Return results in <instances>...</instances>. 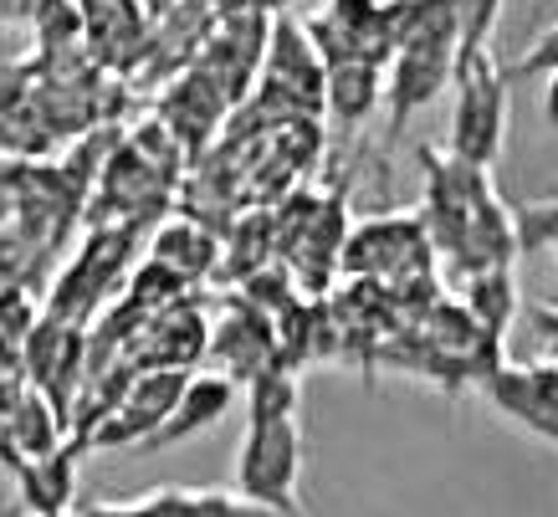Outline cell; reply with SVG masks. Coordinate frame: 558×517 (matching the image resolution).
I'll list each match as a JSON object with an SVG mask.
<instances>
[{"mask_svg": "<svg viewBox=\"0 0 558 517\" xmlns=\"http://www.w3.org/2000/svg\"><path fill=\"white\" fill-rule=\"evenodd\" d=\"M72 517H138L134 502H77Z\"/></svg>", "mask_w": 558, "mask_h": 517, "instance_id": "obj_14", "label": "cell"}, {"mask_svg": "<svg viewBox=\"0 0 558 517\" xmlns=\"http://www.w3.org/2000/svg\"><path fill=\"white\" fill-rule=\"evenodd\" d=\"M430 236L421 216H369L364 226L343 236L339 262L349 277L364 282H389V277H415L430 272Z\"/></svg>", "mask_w": 558, "mask_h": 517, "instance_id": "obj_4", "label": "cell"}, {"mask_svg": "<svg viewBox=\"0 0 558 517\" xmlns=\"http://www.w3.org/2000/svg\"><path fill=\"white\" fill-rule=\"evenodd\" d=\"M543 113L558 129V72H548V87H543Z\"/></svg>", "mask_w": 558, "mask_h": 517, "instance_id": "obj_15", "label": "cell"}, {"mask_svg": "<svg viewBox=\"0 0 558 517\" xmlns=\"http://www.w3.org/2000/svg\"><path fill=\"white\" fill-rule=\"evenodd\" d=\"M385 103V68L379 62H333L323 77V108L333 123L359 129Z\"/></svg>", "mask_w": 558, "mask_h": 517, "instance_id": "obj_8", "label": "cell"}, {"mask_svg": "<svg viewBox=\"0 0 558 517\" xmlns=\"http://www.w3.org/2000/svg\"><path fill=\"white\" fill-rule=\"evenodd\" d=\"M236 497L271 517H313L303 502V425L288 420H246L236 450Z\"/></svg>", "mask_w": 558, "mask_h": 517, "instance_id": "obj_2", "label": "cell"}, {"mask_svg": "<svg viewBox=\"0 0 558 517\" xmlns=\"http://www.w3.org/2000/svg\"><path fill=\"white\" fill-rule=\"evenodd\" d=\"M57 517H72V513H57Z\"/></svg>", "mask_w": 558, "mask_h": 517, "instance_id": "obj_16", "label": "cell"}, {"mask_svg": "<svg viewBox=\"0 0 558 517\" xmlns=\"http://www.w3.org/2000/svg\"><path fill=\"white\" fill-rule=\"evenodd\" d=\"M185 380H190L185 369H149V374H138V380L123 389L119 410L93 431V446H138L144 450L154 441V431L170 420Z\"/></svg>", "mask_w": 558, "mask_h": 517, "instance_id": "obj_6", "label": "cell"}, {"mask_svg": "<svg viewBox=\"0 0 558 517\" xmlns=\"http://www.w3.org/2000/svg\"><path fill=\"white\" fill-rule=\"evenodd\" d=\"M231 405H236V380L231 374H190L170 420L154 431V441L144 450H165L174 441H190V435L210 431V425H220V420L231 416Z\"/></svg>", "mask_w": 558, "mask_h": 517, "instance_id": "obj_7", "label": "cell"}, {"mask_svg": "<svg viewBox=\"0 0 558 517\" xmlns=\"http://www.w3.org/2000/svg\"><path fill=\"white\" fill-rule=\"evenodd\" d=\"M307 41L318 47L323 68L333 62H389L385 0H328L323 16L307 21Z\"/></svg>", "mask_w": 558, "mask_h": 517, "instance_id": "obj_5", "label": "cell"}, {"mask_svg": "<svg viewBox=\"0 0 558 517\" xmlns=\"http://www.w3.org/2000/svg\"><path fill=\"white\" fill-rule=\"evenodd\" d=\"M466 313L487 328V338H508L512 317H518V287H512V267H497V272H476L466 277Z\"/></svg>", "mask_w": 558, "mask_h": 517, "instance_id": "obj_10", "label": "cell"}, {"mask_svg": "<svg viewBox=\"0 0 558 517\" xmlns=\"http://www.w3.org/2000/svg\"><path fill=\"white\" fill-rule=\"evenodd\" d=\"M298 416V380L288 364H271L246 380V420H288Z\"/></svg>", "mask_w": 558, "mask_h": 517, "instance_id": "obj_11", "label": "cell"}, {"mask_svg": "<svg viewBox=\"0 0 558 517\" xmlns=\"http://www.w3.org/2000/svg\"><path fill=\"white\" fill-rule=\"evenodd\" d=\"M512 123V77L497 68L492 47H461L457 68H451V144L461 165L492 169L497 154L508 144Z\"/></svg>", "mask_w": 558, "mask_h": 517, "instance_id": "obj_1", "label": "cell"}, {"mask_svg": "<svg viewBox=\"0 0 558 517\" xmlns=\"http://www.w3.org/2000/svg\"><path fill=\"white\" fill-rule=\"evenodd\" d=\"M457 68V26H436L400 41L385 62V108H389V144L405 134V123L421 113L425 103H436L451 87Z\"/></svg>", "mask_w": 558, "mask_h": 517, "instance_id": "obj_3", "label": "cell"}, {"mask_svg": "<svg viewBox=\"0 0 558 517\" xmlns=\"http://www.w3.org/2000/svg\"><path fill=\"white\" fill-rule=\"evenodd\" d=\"M451 16H457V51L461 47H492L487 36L502 16V0H451Z\"/></svg>", "mask_w": 558, "mask_h": 517, "instance_id": "obj_12", "label": "cell"}, {"mask_svg": "<svg viewBox=\"0 0 558 517\" xmlns=\"http://www.w3.org/2000/svg\"><path fill=\"white\" fill-rule=\"evenodd\" d=\"M548 72H558V26H548V32L512 62L508 77H548Z\"/></svg>", "mask_w": 558, "mask_h": 517, "instance_id": "obj_13", "label": "cell"}, {"mask_svg": "<svg viewBox=\"0 0 558 517\" xmlns=\"http://www.w3.org/2000/svg\"><path fill=\"white\" fill-rule=\"evenodd\" d=\"M72 456L77 446H62V450H47V456H26L16 467L21 477V502L32 507L36 517H57V513H72Z\"/></svg>", "mask_w": 558, "mask_h": 517, "instance_id": "obj_9", "label": "cell"}]
</instances>
